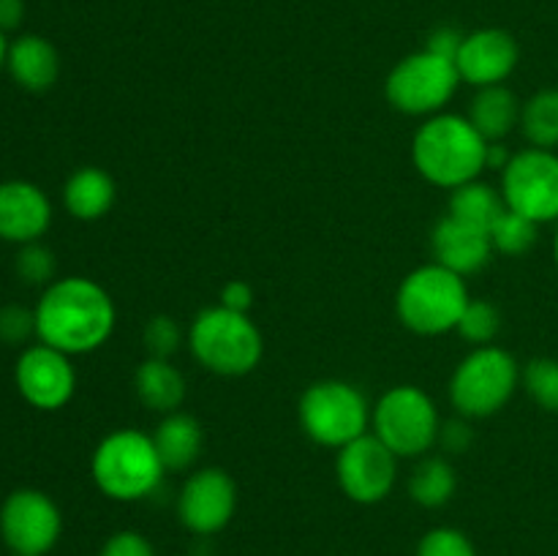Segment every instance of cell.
I'll use <instances>...</instances> for the list:
<instances>
[{
  "instance_id": "1",
  "label": "cell",
  "mask_w": 558,
  "mask_h": 556,
  "mask_svg": "<svg viewBox=\"0 0 558 556\" xmlns=\"http://www.w3.org/2000/svg\"><path fill=\"white\" fill-rule=\"evenodd\" d=\"M33 314L38 341L71 358L101 349L118 325L112 294L85 276L54 278L44 287Z\"/></svg>"
},
{
  "instance_id": "2",
  "label": "cell",
  "mask_w": 558,
  "mask_h": 556,
  "mask_svg": "<svg viewBox=\"0 0 558 556\" xmlns=\"http://www.w3.org/2000/svg\"><path fill=\"white\" fill-rule=\"evenodd\" d=\"M490 142L466 114L439 112L425 118L412 136V164L436 189H458L488 169Z\"/></svg>"
},
{
  "instance_id": "3",
  "label": "cell",
  "mask_w": 558,
  "mask_h": 556,
  "mask_svg": "<svg viewBox=\"0 0 558 556\" xmlns=\"http://www.w3.org/2000/svg\"><path fill=\"white\" fill-rule=\"evenodd\" d=\"M96 488L114 501H142L163 483V467L153 434L142 428H114L96 445L90 458Z\"/></svg>"
},
{
  "instance_id": "4",
  "label": "cell",
  "mask_w": 558,
  "mask_h": 556,
  "mask_svg": "<svg viewBox=\"0 0 558 556\" xmlns=\"http://www.w3.org/2000/svg\"><path fill=\"white\" fill-rule=\"evenodd\" d=\"M185 343L205 371L218 376H245L265 358V338L251 314L207 305L191 319Z\"/></svg>"
},
{
  "instance_id": "5",
  "label": "cell",
  "mask_w": 558,
  "mask_h": 556,
  "mask_svg": "<svg viewBox=\"0 0 558 556\" xmlns=\"http://www.w3.org/2000/svg\"><path fill=\"white\" fill-rule=\"evenodd\" d=\"M469 300L466 278L439 262H428L403 276L396 294V314L401 325L417 336H445L458 330Z\"/></svg>"
},
{
  "instance_id": "6",
  "label": "cell",
  "mask_w": 558,
  "mask_h": 556,
  "mask_svg": "<svg viewBox=\"0 0 558 556\" xmlns=\"http://www.w3.org/2000/svg\"><path fill=\"white\" fill-rule=\"evenodd\" d=\"M374 403L347 379H319L300 396L298 420L314 445L341 450L371 431Z\"/></svg>"
},
{
  "instance_id": "7",
  "label": "cell",
  "mask_w": 558,
  "mask_h": 556,
  "mask_svg": "<svg viewBox=\"0 0 558 556\" xmlns=\"http://www.w3.org/2000/svg\"><path fill=\"white\" fill-rule=\"evenodd\" d=\"M521 365L507 349L474 347L450 376V403L461 418L485 420L499 414L521 387Z\"/></svg>"
},
{
  "instance_id": "8",
  "label": "cell",
  "mask_w": 558,
  "mask_h": 556,
  "mask_svg": "<svg viewBox=\"0 0 558 556\" xmlns=\"http://www.w3.org/2000/svg\"><path fill=\"white\" fill-rule=\"evenodd\" d=\"M441 418L436 401L420 385H396L381 392L371 412V434L398 458H423L439 445Z\"/></svg>"
},
{
  "instance_id": "9",
  "label": "cell",
  "mask_w": 558,
  "mask_h": 556,
  "mask_svg": "<svg viewBox=\"0 0 558 556\" xmlns=\"http://www.w3.org/2000/svg\"><path fill=\"white\" fill-rule=\"evenodd\" d=\"M461 85L456 60L441 58L430 49L407 55L392 65L385 80V96L392 109L409 118H430L445 112Z\"/></svg>"
},
{
  "instance_id": "10",
  "label": "cell",
  "mask_w": 558,
  "mask_h": 556,
  "mask_svg": "<svg viewBox=\"0 0 558 556\" xmlns=\"http://www.w3.org/2000/svg\"><path fill=\"white\" fill-rule=\"evenodd\" d=\"M501 196L507 210L521 213L534 223L558 221V153L523 147L501 169Z\"/></svg>"
},
{
  "instance_id": "11",
  "label": "cell",
  "mask_w": 558,
  "mask_h": 556,
  "mask_svg": "<svg viewBox=\"0 0 558 556\" xmlns=\"http://www.w3.org/2000/svg\"><path fill=\"white\" fill-rule=\"evenodd\" d=\"M63 532V516L49 494L38 488H16L0 505V537L14 554L44 556Z\"/></svg>"
},
{
  "instance_id": "12",
  "label": "cell",
  "mask_w": 558,
  "mask_h": 556,
  "mask_svg": "<svg viewBox=\"0 0 558 556\" xmlns=\"http://www.w3.org/2000/svg\"><path fill=\"white\" fill-rule=\"evenodd\" d=\"M336 452V480L347 499L357 505H379L392 494L401 458L371 431Z\"/></svg>"
},
{
  "instance_id": "13",
  "label": "cell",
  "mask_w": 558,
  "mask_h": 556,
  "mask_svg": "<svg viewBox=\"0 0 558 556\" xmlns=\"http://www.w3.org/2000/svg\"><path fill=\"white\" fill-rule=\"evenodd\" d=\"M234 510H238V483L227 469H196L185 478L178 494L180 523L199 537H210L227 529Z\"/></svg>"
},
{
  "instance_id": "14",
  "label": "cell",
  "mask_w": 558,
  "mask_h": 556,
  "mask_svg": "<svg viewBox=\"0 0 558 556\" xmlns=\"http://www.w3.org/2000/svg\"><path fill=\"white\" fill-rule=\"evenodd\" d=\"M14 382L20 396L41 412H58L76 392V371L71 354L41 341L22 349Z\"/></svg>"
},
{
  "instance_id": "15",
  "label": "cell",
  "mask_w": 558,
  "mask_h": 556,
  "mask_svg": "<svg viewBox=\"0 0 558 556\" xmlns=\"http://www.w3.org/2000/svg\"><path fill=\"white\" fill-rule=\"evenodd\" d=\"M521 63V47L505 27H480L466 33L456 55L461 82L472 87L505 85Z\"/></svg>"
},
{
  "instance_id": "16",
  "label": "cell",
  "mask_w": 558,
  "mask_h": 556,
  "mask_svg": "<svg viewBox=\"0 0 558 556\" xmlns=\"http://www.w3.org/2000/svg\"><path fill=\"white\" fill-rule=\"evenodd\" d=\"M52 227V202L31 180L0 183V240L14 245L36 243Z\"/></svg>"
},
{
  "instance_id": "17",
  "label": "cell",
  "mask_w": 558,
  "mask_h": 556,
  "mask_svg": "<svg viewBox=\"0 0 558 556\" xmlns=\"http://www.w3.org/2000/svg\"><path fill=\"white\" fill-rule=\"evenodd\" d=\"M430 254H434V262L466 278L485 270L496 251L488 229L458 221L452 216H441L430 229Z\"/></svg>"
},
{
  "instance_id": "18",
  "label": "cell",
  "mask_w": 558,
  "mask_h": 556,
  "mask_svg": "<svg viewBox=\"0 0 558 556\" xmlns=\"http://www.w3.org/2000/svg\"><path fill=\"white\" fill-rule=\"evenodd\" d=\"M5 69H9V74L14 76V82L22 90L44 93L58 82L60 55L52 41L36 36V33H25V36L14 38L9 44Z\"/></svg>"
},
{
  "instance_id": "19",
  "label": "cell",
  "mask_w": 558,
  "mask_h": 556,
  "mask_svg": "<svg viewBox=\"0 0 558 556\" xmlns=\"http://www.w3.org/2000/svg\"><path fill=\"white\" fill-rule=\"evenodd\" d=\"M118 200L112 174L101 167H80L63 185V205L76 221H98L107 216Z\"/></svg>"
},
{
  "instance_id": "20",
  "label": "cell",
  "mask_w": 558,
  "mask_h": 556,
  "mask_svg": "<svg viewBox=\"0 0 558 556\" xmlns=\"http://www.w3.org/2000/svg\"><path fill=\"white\" fill-rule=\"evenodd\" d=\"M134 390L142 407L163 418L183 407L189 385L183 371L172 365V360L145 358L134 374Z\"/></svg>"
},
{
  "instance_id": "21",
  "label": "cell",
  "mask_w": 558,
  "mask_h": 556,
  "mask_svg": "<svg viewBox=\"0 0 558 556\" xmlns=\"http://www.w3.org/2000/svg\"><path fill=\"white\" fill-rule=\"evenodd\" d=\"M153 442H156L167 472H185L199 461L202 447H205V431L194 414L178 409L172 414H163L161 423L153 431Z\"/></svg>"
},
{
  "instance_id": "22",
  "label": "cell",
  "mask_w": 558,
  "mask_h": 556,
  "mask_svg": "<svg viewBox=\"0 0 558 556\" xmlns=\"http://www.w3.org/2000/svg\"><path fill=\"white\" fill-rule=\"evenodd\" d=\"M523 101L507 85L480 87L469 101L466 118L488 142H505L521 125Z\"/></svg>"
},
{
  "instance_id": "23",
  "label": "cell",
  "mask_w": 558,
  "mask_h": 556,
  "mask_svg": "<svg viewBox=\"0 0 558 556\" xmlns=\"http://www.w3.org/2000/svg\"><path fill=\"white\" fill-rule=\"evenodd\" d=\"M507 210L505 196L496 185L485 183V180H472V183H463L458 189L450 191V200H447V216L458 218V221L474 223L480 229H488L496 223V218Z\"/></svg>"
},
{
  "instance_id": "24",
  "label": "cell",
  "mask_w": 558,
  "mask_h": 556,
  "mask_svg": "<svg viewBox=\"0 0 558 556\" xmlns=\"http://www.w3.org/2000/svg\"><path fill=\"white\" fill-rule=\"evenodd\" d=\"M458 491V472L445 456L417 458L412 478H409V496L425 510L445 507Z\"/></svg>"
},
{
  "instance_id": "25",
  "label": "cell",
  "mask_w": 558,
  "mask_h": 556,
  "mask_svg": "<svg viewBox=\"0 0 558 556\" xmlns=\"http://www.w3.org/2000/svg\"><path fill=\"white\" fill-rule=\"evenodd\" d=\"M521 131L529 147H558V87H543L523 101Z\"/></svg>"
},
{
  "instance_id": "26",
  "label": "cell",
  "mask_w": 558,
  "mask_h": 556,
  "mask_svg": "<svg viewBox=\"0 0 558 556\" xmlns=\"http://www.w3.org/2000/svg\"><path fill=\"white\" fill-rule=\"evenodd\" d=\"M539 223L529 221L521 213L505 210L490 227V243L501 256H526L537 245Z\"/></svg>"
},
{
  "instance_id": "27",
  "label": "cell",
  "mask_w": 558,
  "mask_h": 556,
  "mask_svg": "<svg viewBox=\"0 0 558 556\" xmlns=\"http://www.w3.org/2000/svg\"><path fill=\"white\" fill-rule=\"evenodd\" d=\"M521 385L526 396L537 403L543 412L558 414V360L556 358H532L521 371Z\"/></svg>"
},
{
  "instance_id": "28",
  "label": "cell",
  "mask_w": 558,
  "mask_h": 556,
  "mask_svg": "<svg viewBox=\"0 0 558 556\" xmlns=\"http://www.w3.org/2000/svg\"><path fill=\"white\" fill-rule=\"evenodd\" d=\"M501 330V311L490 300L472 298L461 322H458V336L469 341L472 347H488Z\"/></svg>"
},
{
  "instance_id": "29",
  "label": "cell",
  "mask_w": 558,
  "mask_h": 556,
  "mask_svg": "<svg viewBox=\"0 0 558 556\" xmlns=\"http://www.w3.org/2000/svg\"><path fill=\"white\" fill-rule=\"evenodd\" d=\"M54 273H58V262H54L52 249H47L41 240L22 245L16 254V276L22 281L33 287H49L54 281Z\"/></svg>"
},
{
  "instance_id": "30",
  "label": "cell",
  "mask_w": 558,
  "mask_h": 556,
  "mask_svg": "<svg viewBox=\"0 0 558 556\" xmlns=\"http://www.w3.org/2000/svg\"><path fill=\"white\" fill-rule=\"evenodd\" d=\"M142 343L147 349V358L169 360L178 352L180 343H185V333L180 330V325L172 316L158 314L147 319L145 327H142Z\"/></svg>"
},
{
  "instance_id": "31",
  "label": "cell",
  "mask_w": 558,
  "mask_h": 556,
  "mask_svg": "<svg viewBox=\"0 0 558 556\" xmlns=\"http://www.w3.org/2000/svg\"><path fill=\"white\" fill-rule=\"evenodd\" d=\"M417 556H477V548L461 529L436 527L423 534L417 543Z\"/></svg>"
},
{
  "instance_id": "32",
  "label": "cell",
  "mask_w": 558,
  "mask_h": 556,
  "mask_svg": "<svg viewBox=\"0 0 558 556\" xmlns=\"http://www.w3.org/2000/svg\"><path fill=\"white\" fill-rule=\"evenodd\" d=\"M36 336V314L22 305H3L0 309V341L27 343Z\"/></svg>"
},
{
  "instance_id": "33",
  "label": "cell",
  "mask_w": 558,
  "mask_h": 556,
  "mask_svg": "<svg viewBox=\"0 0 558 556\" xmlns=\"http://www.w3.org/2000/svg\"><path fill=\"white\" fill-rule=\"evenodd\" d=\"M474 442V431H472V420L469 418H452V420H445L441 423V431H439V445L441 450L447 452V456H463V452L472 447Z\"/></svg>"
},
{
  "instance_id": "34",
  "label": "cell",
  "mask_w": 558,
  "mask_h": 556,
  "mask_svg": "<svg viewBox=\"0 0 558 556\" xmlns=\"http://www.w3.org/2000/svg\"><path fill=\"white\" fill-rule=\"evenodd\" d=\"M98 556H156V551H153V543L145 534L134 532V529H123V532H114L101 545Z\"/></svg>"
},
{
  "instance_id": "35",
  "label": "cell",
  "mask_w": 558,
  "mask_h": 556,
  "mask_svg": "<svg viewBox=\"0 0 558 556\" xmlns=\"http://www.w3.org/2000/svg\"><path fill=\"white\" fill-rule=\"evenodd\" d=\"M254 300V287L248 281H243V278H232V281L223 283L218 305H223L229 311H240V314H251Z\"/></svg>"
},
{
  "instance_id": "36",
  "label": "cell",
  "mask_w": 558,
  "mask_h": 556,
  "mask_svg": "<svg viewBox=\"0 0 558 556\" xmlns=\"http://www.w3.org/2000/svg\"><path fill=\"white\" fill-rule=\"evenodd\" d=\"M461 41H463V33H458L456 27H436V31L428 36V41H425V49L441 55V58L456 60L458 49H461Z\"/></svg>"
},
{
  "instance_id": "37",
  "label": "cell",
  "mask_w": 558,
  "mask_h": 556,
  "mask_svg": "<svg viewBox=\"0 0 558 556\" xmlns=\"http://www.w3.org/2000/svg\"><path fill=\"white\" fill-rule=\"evenodd\" d=\"M25 20V0H0V33H11Z\"/></svg>"
},
{
  "instance_id": "38",
  "label": "cell",
  "mask_w": 558,
  "mask_h": 556,
  "mask_svg": "<svg viewBox=\"0 0 558 556\" xmlns=\"http://www.w3.org/2000/svg\"><path fill=\"white\" fill-rule=\"evenodd\" d=\"M510 158H512V153L507 150V145L505 142H490L488 145V169H505L507 164H510Z\"/></svg>"
},
{
  "instance_id": "39",
  "label": "cell",
  "mask_w": 558,
  "mask_h": 556,
  "mask_svg": "<svg viewBox=\"0 0 558 556\" xmlns=\"http://www.w3.org/2000/svg\"><path fill=\"white\" fill-rule=\"evenodd\" d=\"M5 60H9V41H5V33H0V69L5 65Z\"/></svg>"
},
{
  "instance_id": "40",
  "label": "cell",
  "mask_w": 558,
  "mask_h": 556,
  "mask_svg": "<svg viewBox=\"0 0 558 556\" xmlns=\"http://www.w3.org/2000/svg\"><path fill=\"white\" fill-rule=\"evenodd\" d=\"M554 262L558 267V221H556V232H554Z\"/></svg>"
},
{
  "instance_id": "41",
  "label": "cell",
  "mask_w": 558,
  "mask_h": 556,
  "mask_svg": "<svg viewBox=\"0 0 558 556\" xmlns=\"http://www.w3.org/2000/svg\"><path fill=\"white\" fill-rule=\"evenodd\" d=\"M14 556H25V554H14Z\"/></svg>"
}]
</instances>
